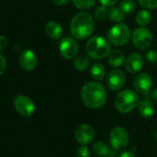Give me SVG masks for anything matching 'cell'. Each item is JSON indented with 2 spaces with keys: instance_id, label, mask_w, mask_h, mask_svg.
Returning <instances> with one entry per match:
<instances>
[{
  "instance_id": "cell-1",
  "label": "cell",
  "mask_w": 157,
  "mask_h": 157,
  "mask_svg": "<svg viewBox=\"0 0 157 157\" xmlns=\"http://www.w3.org/2000/svg\"><path fill=\"white\" fill-rule=\"evenodd\" d=\"M81 98L84 104L90 109H99L107 101V91L105 87L97 82H87L81 91Z\"/></svg>"
},
{
  "instance_id": "cell-2",
  "label": "cell",
  "mask_w": 157,
  "mask_h": 157,
  "mask_svg": "<svg viewBox=\"0 0 157 157\" xmlns=\"http://www.w3.org/2000/svg\"><path fill=\"white\" fill-rule=\"evenodd\" d=\"M95 21L91 14L79 12L74 16L70 24L71 34L75 39L85 40L90 37L94 31Z\"/></svg>"
},
{
  "instance_id": "cell-3",
  "label": "cell",
  "mask_w": 157,
  "mask_h": 157,
  "mask_svg": "<svg viewBox=\"0 0 157 157\" xmlns=\"http://www.w3.org/2000/svg\"><path fill=\"white\" fill-rule=\"evenodd\" d=\"M86 51L88 56L95 60H100L109 55L111 46L108 40L101 36L90 38L86 44Z\"/></svg>"
},
{
  "instance_id": "cell-4",
  "label": "cell",
  "mask_w": 157,
  "mask_h": 157,
  "mask_svg": "<svg viewBox=\"0 0 157 157\" xmlns=\"http://www.w3.org/2000/svg\"><path fill=\"white\" fill-rule=\"evenodd\" d=\"M140 99L138 95L130 89L121 91L115 98L116 109L123 114L130 113L136 107H138Z\"/></svg>"
},
{
  "instance_id": "cell-5",
  "label": "cell",
  "mask_w": 157,
  "mask_h": 157,
  "mask_svg": "<svg viewBox=\"0 0 157 157\" xmlns=\"http://www.w3.org/2000/svg\"><path fill=\"white\" fill-rule=\"evenodd\" d=\"M132 38L130 28L123 23H118L111 27L108 31V40L110 43L116 46H123L127 44Z\"/></svg>"
},
{
  "instance_id": "cell-6",
  "label": "cell",
  "mask_w": 157,
  "mask_h": 157,
  "mask_svg": "<svg viewBox=\"0 0 157 157\" xmlns=\"http://www.w3.org/2000/svg\"><path fill=\"white\" fill-rule=\"evenodd\" d=\"M132 42L137 49L146 50L151 47L154 38L150 29L145 27L137 28L132 33Z\"/></svg>"
},
{
  "instance_id": "cell-7",
  "label": "cell",
  "mask_w": 157,
  "mask_h": 157,
  "mask_svg": "<svg viewBox=\"0 0 157 157\" xmlns=\"http://www.w3.org/2000/svg\"><path fill=\"white\" fill-rule=\"evenodd\" d=\"M13 105L17 112L23 117H29L36 110V106L32 99L24 95L16 97L13 101Z\"/></svg>"
},
{
  "instance_id": "cell-8",
  "label": "cell",
  "mask_w": 157,
  "mask_h": 157,
  "mask_svg": "<svg viewBox=\"0 0 157 157\" xmlns=\"http://www.w3.org/2000/svg\"><path fill=\"white\" fill-rule=\"evenodd\" d=\"M129 135L127 131L122 127H115L109 133V141L111 147L117 151L127 147L129 144Z\"/></svg>"
},
{
  "instance_id": "cell-9",
  "label": "cell",
  "mask_w": 157,
  "mask_h": 157,
  "mask_svg": "<svg viewBox=\"0 0 157 157\" xmlns=\"http://www.w3.org/2000/svg\"><path fill=\"white\" fill-rule=\"evenodd\" d=\"M78 49L79 47H78L77 41L74 38H71V37L63 38L59 44L60 53L66 60L74 59L77 55Z\"/></svg>"
},
{
  "instance_id": "cell-10",
  "label": "cell",
  "mask_w": 157,
  "mask_h": 157,
  "mask_svg": "<svg viewBox=\"0 0 157 157\" xmlns=\"http://www.w3.org/2000/svg\"><path fill=\"white\" fill-rule=\"evenodd\" d=\"M125 82H126L125 74L123 73V71L120 69L112 70L108 75L107 84L109 88L112 91H118L121 89L124 86Z\"/></svg>"
},
{
  "instance_id": "cell-11",
  "label": "cell",
  "mask_w": 157,
  "mask_h": 157,
  "mask_svg": "<svg viewBox=\"0 0 157 157\" xmlns=\"http://www.w3.org/2000/svg\"><path fill=\"white\" fill-rule=\"evenodd\" d=\"M95 138V131L88 124H81L75 131V139L82 145L89 144Z\"/></svg>"
},
{
  "instance_id": "cell-12",
  "label": "cell",
  "mask_w": 157,
  "mask_h": 157,
  "mask_svg": "<svg viewBox=\"0 0 157 157\" xmlns=\"http://www.w3.org/2000/svg\"><path fill=\"white\" fill-rule=\"evenodd\" d=\"M19 64L21 68L27 72L33 71L38 64V58L31 50H24L19 55Z\"/></svg>"
},
{
  "instance_id": "cell-13",
  "label": "cell",
  "mask_w": 157,
  "mask_h": 157,
  "mask_svg": "<svg viewBox=\"0 0 157 157\" xmlns=\"http://www.w3.org/2000/svg\"><path fill=\"white\" fill-rule=\"evenodd\" d=\"M152 77L146 73H142L138 75L134 79V88L140 94L146 95L147 93H149L152 88Z\"/></svg>"
},
{
  "instance_id": "cell-14",
  "label": "cell",
  "mask_w": 157,
  "mask_h": 157,
  "mask_svg": "<svg viewBox=\"0 0 157 157\" xmlns=\"http://www.w3.org/2000/svg\"><path fill=\"white\" fill-rule=\"evenodd\" d=\"M144 65V62L143 57L137 53L133 52L131 53L125 61V67L127 71L131 74H137L139 73Z\"/></svg>"
},
{
  "instance_id": "cell-15",
  "label": "cell",
  "mask_w": 157,
  "mask_h": 157,
  "mask_svg": "<svg viewBox=\"0 0 157 157\" xmlns=\"http://www.w3.org/2000/svg\"><path fill=\"white\" fill-rule=\"evenodd\" d=\"M118 152L103 142H98L93 145V153L98 157H116Z\"/></svg>"
},
{
  "instance_id": "cell-16",
  "label": "cell",
  "mask_w": 157,
  "mask_h": 157,
  "mask_svg": "<svg viewBox=\"0 0 157 157\" xmlns=\"http://www.w3.org/2000/svg\"><path fill=\"white\" fill-rule=\"evenodd\" d=\"M45 32L51 39L58 40L63 35V28L59 23L52 20V21H50L46 24Z\"/></svg>"
},
{
  "instance_id": "cell-17",
  "label": "cell",
  "mask_w": 157,
  "mask_h": 157,
  "mask_svg": "<svg viewBox=\"0 0 157 157\" xmlns=\"http://www.w3.org/2000/svg\"><path fill=\"white\" fill-rule=\"evenodd\" d=\"M138 110L143 117L150 118L155 114V108L150 100L144 99V100L140 101V103L138 105Z\"/></svg>"
},
{
  "instance_id": "cell-18",
  "label": "cell",
  "mask_w": 157,
  "mask_h": 157,
  "mask_svg": "<svg viewBox=\"0 0 157 157\" xmlns=\"http://www.w3.org/2000/svg\"><path fill=\"white\" fill-rule=\"evenodd\" d=\"M124 53L121 50H113L108 56L109 63L113 67H120L124 63Z\"/></svg>"
},
{
  "instance_id": "cell-19",
  "label": "cell",
  "mask_w": 157,
  "mask_h": 157,
  "mask_svg": "<svg viewBox=\"0 0 157 157\" xmlns=\"http://www.w3.org/2000/svg\"><path fill=\"white\" fill-rule=\"evenodd\" d=\"M90 75L93 79L101 81L105 78L106 75V68L100 63H95L90 69Z\"/></svg>"
},
{
  "instance_id": "cell-20",
  "label": "cell",
  "mask_w": 157,
  "mask_h": 157,
  "mask_svg": "<svg viewBox=\"0 0 157 157\" xmlns=\"http://www.w3.org/2000/svg\"><path fill=\"white\" fill-rule=\"evenodd\" d=\"M109 17L110 20H112L114 22L121 23L125 18V14L120 7L112 6L109 10Z\"/></svg>"
},
{
  "instance_id": "cell-21",
  "label": "cell",
  "mask_w": 157,
  "mask_h": 157,
  "mask_svg": "<svg viewBox=\"0 0 157 157\" xmlns=\"http://www.w3.org/2000/svg\"><path fill=\"white\" fill-rule=\"evenodd\" d=\"M136 21L142 27L147 26L152 21V15L148 10H141L136 16Z\"/></svg>"
},
{
  "instance_id": "cell-22",
  "label": "cell",
  "mask_w": 157,
  "mask_h": 157,
  "mask_svg": "<svg viewBox=\"0 0 157 157\" xmlns=\"http://www.w3.org/2000/svg\"><path fill=\"white\" fill-rule=\"evenodd\" d=\"M89 65V58L86 55H79L74 61V66L77 71H85Z\"/></svg>"
},
{
  "instance_id": "cell-23",
  "label": "cell",
  "mask_w": 157,
  "mask_h": 157,
  "mask_svg": "<svg viewBox=\"0 0 157 157\" xmlns=\"http://www.w3.org/2000/svg\"><path fill=\"white\" fill-rule=\"evenodd\" d=\"M120 8L124 12V14H132L135 8H136V4L134 0H123L120 4Z\"/></svg>"
},
{
  "instance_id": "cell-24",
  "label": "cell",
  "mask_w": 157,
  "mask_h": 157,
  "mask_svg": "<svg viewBox=\"0 0 157 157\" xmlns=\"http://www.w3.org/2000/svg\"><path fill=\"white\" fill-rule=\"evenodd\" d=\"M96 0H73L74 6L81 10H86L95 6Z\"/></svg>"
},
{
  "instance_id": "cell-25",
  "label": "cell",
  "mask_w": 157,
  "mask_h": 157,
  "mask_svg": "<svg viewBox=\"0 0 157 157\" xmlns=\"http://www.w3.org/2000/svg\"><path fill=\"white\" fill-rule=\"evenodd\" d=\"M108 16H109V11L107 9V6H105L101 5V6H98L94 11V17L98 21H102V20L106 19V17Z\"/></svg>"
},
{
  "instance_id": "cell-26",
  "label": "cell",
  "mask_w": 157,
  "mask_h": 157,
  "mask_svg": "<svg viewBox=\"0 0 157 157\" xmlns=\"http://www.w3.org/2000/svg\"><path fill=\"white\" fill-rule=\"evenodd\" d=\"M139 4L147 9H155L157 8V0H138Z\"/></svg>"
},
{
  "instance_id": "cell-27",
  "label": "cell",
  "mask_w": 157,
  "mask_h": 157,
  "mask_svg": "<svg viewBox=\"0 0 157 157\" xmlns=\"http://www.w3.org/2000/svg\"><path fill=\"white\" fill-rule=\"evenodd\" d=\"M145 57L147 59V61L151 63H157V51L155 50H151L149 51L146 54Z\"/></svg>"
},
{
  "instance_id": "cell-28",
  "label": "cell",
  "mask_w": 157,
  "mask_h": 157,
  "mask_svg": "<svg viewBox=\"0 0 157 157\" xmlns=\"http://www.w3.org/2000/svg\"><path fill=\"white\" fill-rule=\"evenodd\" d=\"M77 156L78 157H90V151L89 149L86 146H80L77 150Z\"/></svg>"
},
{
  "instance_id": "cell-29",
  "label": "cell",
  "mask_w": 157,
  "mask_h": 157,
  "mask_svg": "<svg viewBox=\"0 0 157 157\" xmlns=\"http://www.w3.org/2000/svg\"><path fill=\"white\" fill-rule=\"evenodd\" d=\"M0 61H1V70H0V75H2L5 71H6V60L4 56V54H0Z\"/></svg>"
},
{
  "instance_id": "cell-30",
  "label": "cell",
  "mask_w": 157,
  "mask_h": 157,
  "mask_svg": "<svg viewBox=\"0 0 157 157\" xmlns=\"http://www.w3.org/2000/svg\"><path fill=\"white\" fill-rule=\"evenodd\" d=\"M102 6H115L119 0H98Z\"/></svg>"
},
{
  "instance_id": "cell-31",
  "label": "cell",
  "mask_w": 157,
  "mask_h": 157,
  "mask_svg": "<svg viewBox=\"0 0 157 157\" xmlns=\"http://www.w3.org/2000/svg\"><path fill=\"white\" fill-rule=\"evenodd\" d=\"M6 45H7V39L4 35H1L0 36V51H4Z\"/></svg>"
},
{
  "instance_id": "cell-32",
  "label": "cell",
  "mask_w": 157,
  "mask_h": 157,
  "mask_svg": "<svg viewBox=\"0 0 157 157\" xmlns=\"http://www.w3.org/2000/svg\"><path fill=\"white\" fill-rule=\"evenodd\" d=\"M52 2L57 6H64L66 4H68L69 0H52Z\"/></svg>"
},
{
  "instance_id": "cell-33",
  "label": "cell",
  "mask_w": 157,
  "mask_h": 157,
  "mask_svg": "<svg viewBox=\"0 0 157 157\" xmlns=\"http://www.w3.org/2000/svg\"><path fill=\"white\" fill-rule=\"evenodd\" d=\"M120 157H135L134 156V154L132 153V152H124L121 155Z\"/></svg>"
},
{
  "instance_id": "cell-34",
  "label": "cell",
  "mask_w": 157,
  "mask_h": 157,
  "mask_svg": "<svg viewBox=\"0 0 157 157\" xmlns=\"http://www.w3.org/2000/svg\"><path fill=\"white\" fill-rule=\"evenodd\" d=\"M151 97H152V98H153L154 100H155V101L157 102V89L154 90V91L152 92V94H151Z\"/></svg>"
},
{
  "instance_id": "cell-35",
  "label": "cell",
  "mask_w": 157,
  "mask_h": 157,
  "mask_svg": "<svg viewBox=\"0 0 157 157\" xmlns=\"http://www.w3.org/2000/svg\"><path fill=\"white\" fill-rule=\"evenodd\" d=\"M156 139H157V132H156Z\"/></svg>"
}]
</instances>
